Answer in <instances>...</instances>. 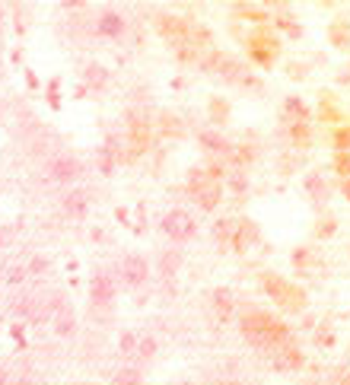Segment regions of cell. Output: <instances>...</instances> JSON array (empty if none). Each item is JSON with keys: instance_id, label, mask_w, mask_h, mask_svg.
Masks as SVG:
<instances>
[{"instance_id": "cell-1", "label": "cell", "mask_w": 350, "mask_h": 385, "mask_svg": "<svg viewBox=\"0 0 350 385\" xmlns=\"http://www.w3.org/2000/svg\"><path fill=\"white\" fill-rule=\"evenodd\" d=\"M89 293H93V302L95 306H108L115 296V280L108 274H95L93 283H89Z\"/></svg>"}, {"instance_id": "cell-5", "label": "cell", "mask_w": 350, "mask_h": 385, "mask_svg": "<svg viewBox=\"0 0 350 385\" xmlns=\"http://www.w3.org/2000/svg\"><path fill=\"white\" fill-rule=\"evenodd\" d=\"M137 382H140L137 369H121L118 376H115V385H137Z\"/></svg>"}, {"instance_id": "cell-4", "label": "cell", "mask_w": 350, "mask_h": 385, "mask_svg": "<svg viewBox=\"0 0 350 385\" xmlns=\"http://www.w3.org/2000/svg\"><path fill=\"white\" fill-rule=\"evenodd\" d=\"M191 230H194V223H191L185 213H169V217H165V232H169L172 239H188Z\"/></svg>"}, {"instance_id": "cell-3", "label": "cell", "mask_w": 350, "mask_h": 385, "mask_svg": "<svg viewBox=\"0 0 350 385\" xmlns=\"http://www.w3.org/2000/svg\"><path fill=\"white\" fill-rule=\"evenodd\" d=\"M121 277H124V283H131V287H137V283L146 280V261L144 258H124L121 261Z\"/></svg>"}, {"instance_id": "cell-6", "label": "cell", "mask_w": 350, "mask_h": 385, "mask_svg": "<svg viewBox=\"0 0 350 385\" xmlns=\"http://www.w3.org/2000/svg\"><path fill=\"white\" fill-rule=\"evenodd\" d=\"M102 32H108V35H118L121 32V20L115 13H108L105 20H102Z\"/></svg>"}, {"instance_id": "cell-2", "label": "cell", "mask_w": 350, "mask_h": 385, "mask_svg": "<svg viewBox=\"0 0 350 385\" xmlns=\"http://www.w3.org/2000/svg\"><path fill=\"white\" fill-rule=\"evenodd\" d=\"M51 179L54 182H70L80 175V166H76L74 156H57V160H51Z\"/></svg>"}]
</instances>
